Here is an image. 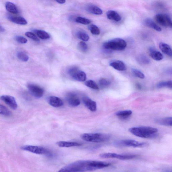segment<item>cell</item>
Instances as JSON below:
<instances>
[{"label": "cell", "instance_id": "5", "mask_svg": "<svg viewBox=\"0 0 172 172\" xmlns=\"http://www.w3.org/2000/svg\"><path fill=\"white\" fill-rule=\"evenodd\" d=\"M114 145L117 147H132L134 148H141L146 147L147 143L138 142L132 140H125L115 141Z\"/></svg>", "mask_w": 172, "mask_h": 172}, {"label": "cell", "instance_id": "28", "mask_svg": "<svg viewBox=\"0 0 172 172\" xmlns=\"http://www.w3.org/2000/svg\"><path fill=\"white\" fill-rule=\"evenodd\" d=\"M0 114L6 116H11L12 113L6 107L2 105H0Z\"/></svg>", "mask_w": 172, "mask_h": 172}, {"label": "cell", "instance_id": "26", "mask_svg": "<svg viewBox=\"0 0 172 172\" xmlns=\"http://www.w3.org/2000/svg\"><path fill=\"white\" fill-rule=\"evenodd\" d=\"M132 113L131 110H126L118 111L115 113V115L121 118H126L130 116L132 114Z\"/></svg>", "mask_w": 172, "mask_h": 172}, {"label": "cell", "instance_id": "27", "mask_svg": "<svg viewBox=\"0 0 172 172\" xmlns=\"http://www.w3.org/2000/svg\"><path fill=\"white\" fill-rule=\"evenodd\" d=\"M156 87L158 89L168 88L172 89V81L160 82L156 84Z\"/></svg>", "mask_w": 172, "mask_h": 172}, {"label": "cell", "instance_id": "15", "mask_svg": "<svg viewBox=\"0 0 172 172\" xmlns=\"http://www.w3.org/2000/svg\"><path fill=\"white\" fill-rule=\"evenodd\" d=\"M110 66L116 70L119 71L126 70L127 67L125 64L122 61L119 60L112 61L110 63Z\"/></svg>", "mask_w": 172, "mask_h": 172}, {"label": "cell", "instance_id": "34", "mask_svg": "<svg viewBox=\"0 0 172 172\" xmlns=\"http://www.w3.org/2000/svg\"><path fill=\"white\" fill-rule=\"evenodd\" d=\"M86 86L92 89L95 90H98L99 89V86L97 83L93 81L89 80L86 82Z\"/></svg>", "mask_w": 172, "mask_h": 172}, {"label": "cell", "instance_id": "3", "mask_svg": "<svg viewBox=\"0 0 172 172\" xmlns=\"http://www.w3.org/2000/svg\"><path fill=\"white\" fill-rule=\"evenodd\" d=\"M110 137V135L102 133H86L81 135V138L84 141L92 143L106 142Z\"/></svg>", "mask_w": 172, "mask_h": 172}, {"label": "cell", "instance_id": "43", "mask_svg": "<svg viewBox=\"0 0 172 172\" xmlns=\"http://www.w3.org/2000/svg\"><path fill=\"white\" fill-rule=\"evenodd\" d=\"M5 31L4 28L3 27L1 26V27H0V31L1 32H4Z\"/></svg>", "mask_w": 172, "mask_h": 172}, {"label": "cell", "instance_id": "6", "mask_svg": "<svg viewBox=\"0 0 172 172\" xmlns=\"http://www.w3.org/2000/svg\"><path fill=\"white\" fill-rule=\"evenodd\" d=\"M23 150L28 151L37 154L45 155L51 156V154L47 149L40 146L31 145H25L20 147Z\"/></svg>", "mask_w": 172, "mask_h": 172}, {"label": "cell", "instance_id": "24", "mask_svg": "<svg viewBox=\"0 0 172 172\" xmlns=\"http://www.w3.org/2000/svg\"><path fill=\"white\" fill-rule=\"evenodd\" d=\"M5 7L7 11L11 13L17 14L19 13V10L16 5L11 2H7Z\"/></svg>", "mask_w": 172, "mask_h": 172}, {"label": "cell", "instance_id": "30", "mask_svg": "<svg viewBox=\"0 0 172 172\" xmlns=\"http://www.w3.org/2000/svg\"><path fill=\"white\" fill-rule=\"evenodd\" d=\"M137 60L140 63L145 65L149 64L150 62L149 59L147 56L143 55H141L138 56Z\"/></svg>", "mask_w": 172, "mask_h": 172}, {"label": "cell", "instance_id": "10", "mask_svg": "<svg viewBox=\"0 0 172 172\" xmlns=\"http://www.w3.org/2000/svg\"><path fill=\"white\" fill-rule=\"evenodd\" d=\"M27 87L31 94L35 98H40L44 94V89L37 85L29 83L27 85Z\"/></svg>", "mask_w": 172, "mask_h": 172}, {"label": "cell", "instance_id": "18", "mask_svg": "<svg viewBox=\"0 0 172 172\" xmlns=\"http://www.w3.org/2000/svg\"><path fill=\"white\" fill-rule=\"evenodd\" d=\"M159 46L162 52L169 57H172V49L170 46L166 43L161 42Z\"/></svg>", "mask_w": 172, "mask_h": 172}, {"label": "cell", "instance_id": "16", "mask_svg": "<svg viewBox=\"0 0 172 172\" xmlns=\"http://www.w3.org/2000/svg\"><path fill=\"white\" fill-rule=\"evenodd\" d=\"M86 9L87 12L92 14L101 15L102 14V11L101 9L93 4H88L86 6Z\"/></svg>", "mask_w": 172, "mask_h": 172}, {"label": "cell", "instance_id": "35", "mask_svg": "<svg viewBox=\"0 0 172 172\" xmlns=\"http://www.w3.org/2000/svg\"><path fill=\"white\" fill-rule=\"evenodd\" d=\"M132 71L133 74L138 78L142 79L145 78V76L144 74L138 69L134 68L132 69Z\"/></svg>", "mask_w": 172, "mask_h": 172}, {"label": "cell", "instance_id": "7", "mask_svg": "<svg viewBox=\"0 0 172 172\" xmlns=\"http://www.w3.org/2000/svg\"><path fill=\"white\" fill-rule=\"evenodd\" d=\"M68 73L72 78L77 81L84 82L86 80V73L83 71L79 70L76 67H72L69 69Z\"/></svg>", "mask_w": 172, "mask_h": 172}, {"label": "cell", "instance_id": "42", "mask_svg": "<svg viewBox=\"0 0 172 172\" xmlns=\"http://www.w3.org/2000/svg\"><path fill=\"white\" fill-rule=\"evenodd\" d=\"M136 88L138 89L141 90L142 89V86L139 83L136 84Z\"/></svg>", "mask_w": 172, "mask_h": 172}, {"label": "cell", "instance_id": "31", "mask_svg": "<svg viewBox=\"0 0 172 172\" xmlns=\"http://www.w3.org/2000/svg\"><path fill=\"white\" fill-rule=\"evenodd\" d=\"M17 55L18 58L24 62H26L29 59V56L23 52H19L17 53Z\"/></svg>", "mask_w": 172, "mask_h": 172}, {"label": "cell", "instance_id": "12", "mask_svg": "<svg viewBox=\"0 0 172 172\" xmlns=\"http://www.w3.org/2000/svg\"><path fill=\"white\" fill-rule=\"evenodd\" d=\"M66 99L68 104L72 107H78L81 103L80 100L77 95L74 93H70L67 94Z\"/></svg>", "mask_w": 172, "mask_h": 172}, {"label": "cell", "instance_id": "14", "mask_svg": "<svg viewBox=\"0 0 172 172\" xmlns=\"http://www.w3.org/2000/svg\"><path fill=\"white\" fill-rule=\"evenodd\" d=\"M48 102L51 106L54 107H60L63 105L62 100L59 97L55 96H50L48 99Z\"/></svg>", "mask_w": 172, "mask_h": 172}, {"label": "cell", "instance_id": "1", "mask_svg": "<svg viewBox=\"0 0 172 172\" xmlns=\"http://www.w3.org/2000/svg\"><path fill=\"white\" fill-rule=\"evenodd\" d=\"M111 163L94 160H79L68 164L59 172H79L94 171L108 167Z\"/></svg>", "mask_w": 172, "mask_h": 172}, {"label": "cell", "instance_id": "22", "mask_svg": "<svg viewBox=\"0 0 172 172\" xmlns=\"http://www.w3.org/2000/svg\"><path fill=\"white\" fill-rule=\"evenodd\" d=\"M8 19L10 21L17 24L26 25L28 24L27 20L24 18L21 17L9 16Z\"/></svg>", "mask_w": 172, "mask_h": 172}, {"label": "cell", "instance_id": "38", "mask_svg": "<svg viewBox=\"0 0 172 172\" xmlns=\"http://www.w3.org/2000/svg\"><path fill=\"white\" fill-rule=\"evenodd\" d=\"M25 35L26 36L31 39L35 42H39L40 40L34 33L30 32H27L25 33Z\"/></svg>", "mask_w": 172, "mask_h": 172}, {"label": "cell", "instance_id": "41", "mask_svg": "<svg viewBox=\"0 0 172 172\" xmlns=\"http://www.w3.org/2000/svg\"><path fill=\"white\" fill-rule=\"evenodd\" d=\"M54 1L61 4H65L66 2V0H54Z\"/></svg>", "mask_w": 172, "mask_h": 172}, {"label": "cell", "instance_id": "19", "mask_svg": "<svg viewBox=\"0 0 172 172\" xmlns=\"http://www.w3.org/2000/svg\"><path fill=\"white\" fill-rule=\"evenodd\" d=\"M106 15L108 19L115 21H120L122 19L121 17L117 12L113 10H110L108 11Z\"/></svg>", "mask_w": 172, "mask_h": 172}, {"label": "cell", "instance_id": "33", "mask_svg": "<svg viewBox=\"0 0 172 172\" xmlns=\"http://www.w3.org/2000/svg\"><path fill=\"white\" fill-rule=\"evenodd\" d=\"M75 21L79 23L85 25L89 24L91 22V20L89 19L80 17H77L75 20Z\"/></svg>", "mask_w": 172, "mask_h": 172}, {"label": "cell", "instance_id": "13", "mask_svg": "<svg viewBox=\"0 0 172 172\" xmlns=\"http://www.w3.org/2000/svg\"><path fill=\"white\" fill-rule=\"evenodd\" d=\"M83 103L87 108L92 112H95L97 109L96 102L92 101L88 97H84L83 98Z\"/></svg>", "mask_w": 172, "mask_h": 172}, {"label": "cell", "instance_id": "2", "mask_svg": "<svg viewBox=\"0 0 172 172\" xmlns=\"http://www.w3.org/2000/svg\"><path fill=\"white\" fill-rule=\"evenodd\" d=\"M129 132L137 137L151 138L157 137L158 130L156 128L149 127H133L129 128Z\"/></svg>", "mask_w": 172, "mask_h": 172}, {"label": "cell", "instance_id": "17", "mask_svg": "<svg viewBox=\"0 0 172 172\" xmlns=\"http://www.w3.org/2000/svg\"><path fill=\"white\" fill-rule=\"evenodd\" d=\"M150 55L151 57L153 60L157 61H160L163 59L164 58L163 55L160 52L154 49L153 48H149Z\"/></svg>", "mask_w": 172, "mask_h": 172}, {"label": "cell", "instance_id": "29", "mask_svg": "<svg viewBox=\"0 0 172 172\" xmlns=\"http://www.w3.org/2000/svg\"><path fill=\"white\" fill-rule=\"evenodd\" d=\"M77 36L84 42H87L89 39V37L88 34L86 32L83 31H79L77 33Z\"/></svg>", "mask_w": 172, "mask_h": 172}, {"label": "cell", "instance_id": "39", "mask_svg": "<svg viewBox=\"0 0 172 172\" xmlns=\"http://www.w3.org/2000/svg\"><path fill=\"white\" fill-rule=\"evenodd\" d=\"M15 40L18 42L20 44H25L28 42V40L26 38L20 36H17L15 37Z\"/></svg>", "mask_w": 172, "mask_h": 172}, {"label": "cell", "instance_id": "4", "mask_svg": "<svg viewBox=\"0 0 172 172\" xmlns=\"http://www.w3.org/2000/svg\"><path fill=\"white\" fill-rule=\"evenodd\" d=\"M127 43L124 40L120 38H116L110 40L103 43L102 47L107 50L121 51L126 48Z\"/></svg>", "mask_w": 172, "mask_h": 172}, {"label": "cell", "instance_id": "9", "mask_svg": "<svg viewBox=\"0 0 172 172\" xmlns=\"http://www.w3.org/2000/svg\"><path fill=\"white\" fill-rule=\"evenodd\" d=\"M155 18L157 22L162 26L172 28V20L168 15L158 14L156 15Z\"/></svg>", "mask_w": 172, "mask_h": 172}, {"label": "cell", "instance_id": "23", "mask_svg": "<svg viewBox=\"0 0 172 172\" xmlns=\"http://www.w3.org/2000/svg\"><path fill=\"white\" fill-rule=\"evenodd\" d=\"M156 122L159 124L172 127V117H168L157 119Z\"/></svg>", "mask_w": 172, "mask_h": 172}, {"label": "cell", "instance_id": "37", "mask_svg": "<svg viewBox=\"0 0 172 172\" xmlns=\"http://www.w3.org/2000/svg\"><path fill=\"white\" fill-rule=\"evenodd\" d=\"M78 48L82 52H86L88 50V46L86 42H81L79 43Z\"/></svg>", "mask_w": 172, "mask_h": 172}, {"label": "cell", "instance_id": "20", "mask_svg": "<svg viewBox=\"0 0 172 172\" xmlns=\"http://www.w3.org/2000/svg\"><path fill=\"white\" fill-rule=\"evenodd\" d=\"M144 25L146 26L152 28L158 32H160L162 31L161 28L157 25L153 20L150 18L145 19L144 21Z\"/></svg>", "mask_w": 172, "mask_h": 172}, {"label": "cell", "instance_id": "11", "mask_svg": "<svg viewBox=\"0 0 172 172\" xmlns=\"http://www.w3.org/2000/svg\"><path fill=\"white\" fill-rule=\"evenodd\" d=\"M1 99L12 109H17L18 105L14 97L9 95H3L1 96Z\"/></svg>", "mask_w": 172, "mask_h": 172}, {"label": "cell", "instance_id": "40", "mask_svg": "<svg viewBox=\"0 0 172 172\" xmlns=\"http://www.w3.org/2000/svg\"><path fill=\"white\" fill-rule=\"evenodd\" d=\"M165 72L168 75L172 76V67H169L166 69Z\"/></svg>", "mask_w": 172, "mask_h": 172}, {"label": "cell", "instance_id": "25", "mask_svg": "<svg viewBox=\"0 0 172 172\" xmlns=\"http://www.w3.org/2000/svg\"><path fill=\"white\" fill-rule=\"evenodd\" d=\"M36 33L40 39L42 40H47L50 38V35L47 32L42 30H37Z\"/></svg>", "mask_w": 172, "mask_h": 172}, {"label": "cell", "instance_id": "36", "mask_svg": "<svg viewBox=\"0 0 172 172\" xmlns=\"http://www.w3.org/2000/svg\"><path fill=\"white\" fill-rule=\"evenodd\" d=\"M111 83L106 78H102L100 79L99 84L102 88H106L109 86Z\"/></svg>", "mask_w": 172, "mask_h": 172}, {"label": "cell", "instance_id": "32", "mask_svg": "<svg viewBox=\"0 0 172 172\" xmlns=\"http://www.w3.org/2000/svg\"><path fill=\"white\" fill-rule=\"evenodd\" d=\"M89 29L92 34L98 35L100 34V30L96 25L92 24L89 25Z\"/></svg>", "mask_w": 172, "mask_h": 172}, {"label": "cell", "instance_id": "8", "mask_svg": "<svg viewBox=\"0 0 172 172\" xmlns=\"http://www.w3.org/2000/svg\"><path fill=\"white\" fill-rule=\"evenodd\" d=\"M100 157L104 158H116L122 160H132L137 157L134 154H119L115 153H107L101 154Z\"/></svg>", "mask_w": 172, "mask_h": 172}, {"label": "cell", "instance_id": "21", "mask_svg": "<svg viewBox=\"0 0 172 172\" xmlns=\"http://www.w3.org/2000/svg\"><path fill=\"white\" fill-rule=\"evenodd\" d=\"M56 144L61 147H78L82 145L81 143L75 142H66V141H59L56 143Z\"/></svg>", "mask_w": 172, "mask_h": 172}]
</instances>
